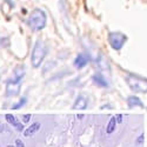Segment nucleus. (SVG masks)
I'll list each match as a JSON object with an SVG mask.
<instances>
[{
	"label": "nucleus",
	"mask_w": 147,
	"mask_h": 147,
	"mask_svg": "<svg viewBox=\"0 0 147 147\" xmlns=\"http://www.w3.org/2000/svg\"><path fill=\"white\" fill-rule=\"evenodd\" d=\"M127 104L129 107H136V106H140V107H144V104L140 101V99L138 96H128V99H127Z\"/></svg>",
	"instance_id": "obj_10"
},
{
	"label": "nucleus",
	"mask_w": 147,
	"mask_h": 147,
	"mask_svg": "<svg viewBox=\"0 0 147 147\" xmlns=\"http://www.w3.org/2000/svg\"><path fill=\"white\" fill-rule=\"evenodd\" d=\"M92 80H93L96 85L101 86V87H108V82L106 81V79L102 77V74H100V73H96V74H94V76L92 77Z\"/></svg>",
	"instance_id": "obj_9"
},
{
	"label": "nucleus",
	"mask_w": 147,
	"mask_h": 147,
	"mask_svg": "<svg viewBox=\"0 0 147 147\" xmlns=\"http://www.w3.org/2000/svg\"><path fill=\"white\" fill-rule=\"evenodd\" d=\"M46 22H47V16L40 8L33 9L27 19V25L32 31H41L42 28H45Z\"/></svg>",
	"instance_id": "obj_1"
},
{
	"label": "nucleus",
	"mask_w": 147,
	"mask_h": 147,
	"mask_svg": "<svg viewBox=\"0 0 147 147\" xmlns=\"http://www.w3.org/2000/svg\"><path fill=\"white\" fill-rule=\"evenodd\" d=\"M14 127H16V129H17V131H19V132H24V131H25V129H24V126H22V124H21L20 121H18V122H17Z\"/></svg>",
	"instance_id": "obj_14"
},
{
	"label": "nucleus",
	"mask_w": 147,
	"mask_h": 147,
	"mask_svg": "<svg viewBox=\"0 0 147 147\" xmlns=\"http://www.w3.org/2000/svg\"><path fill=\"white\" fill-rule=\"evenodd\" d=\"M127 40V36L124 33L120 32H111L108 34V42L111 45V47L115 51H120L122 46L125 45Z\"/></svg>",
	"instance_id": "obj_4"
},
{
	"label": "nucleus",
	"mask_w": 147,
	"mask_h": 147,
	"mask_svg": "<svg viewBox=\"0 0 147 147\" xmlns=\"http://www.w3.org/2000/svg\"><path fill=\"white\" fill-rule=\"evenodd\" d=\"M26 104V98H22V99L18 102V104H16L13 107H12V109H17V108H20L21 106H24V105H25Z\"/></svg>",
	"instance_id": "obj_13"
},
{
	"label": "nucleus",
	"mask_w": 147,
	"mask_h": 147,
	"mask_svg": "<svg viewBox=\"0 0 147 147\" xmlns=\"http://www.w3.org/2000/svg\"><path fill=\"white\" fill-rule=\"evenodd\" d=\"M6 147H16V146H13V145H7Z\"/></svg>",
	"instance_id": "obj_19"
},
{
	"label": "nucleus",
	"mask_w": 147,
	"mask_h": 147,
	"mask_svg": "<svg viewBox=\"0 0 147 147\" xmlns=\"http://www.w3.org/2000/svg\"><path fill=\"white\" fill-rule=\"evenodd\" d=\"M125 80L128 87L136 93H147V80L136 74H127Z\"/></svg>",
	"instance_id": "obj_2"
},
{
	"label": "nucleus",
	"mask_w": 147,
	"mask_h": 147,
	"mask_svg": "<svg viewBox=\"0 0 147 147\" xmlns=\"http://www.w3.org/2000/svg\"><path fill=\"white\" fill-rule=\"evenodd\" d=\"M88 106V100L85 95H78L74 104H73V109H86Z\"/></svg>",
	"instance_id": "obj_6"
},
{
	"label": "nucleus",
	"mask_w": 147,
	"mask_h": 147,
	"mask_svg": "<svg viewBox=\"0 0 147 147\" xmlns=\"http://www.w3.org/2000/svg\"><path fill=\"white\" fill-rule=\"evenodd\" d=\"M24 76H25V67L24 66H18L16 68V71H14V77L9 80L8 84H19Z\"/></svg>",
	"instance_id": "obj_8"
},
{
	"label": "nucleus",
	"mask_w": 147,
	"mask_h": 147,
	"mask_svg": "<svg viewBox=\"0 0 147 147\" xmlns=\"http://www.w3.org/2000/svg\"><path fill=\"white\" fill-rule=\"evenodd\" d=\"M88 61H90V58H88L87 54L79 53V54L76 57V59H74V66L80 69V68H82V67L86 66Z\"/></svg>",
	"instance_id": "obj_5"
},
{
	"label": "nucleus",
	"mask_w": 147,
	"mask_h": 147,
	"mask_svg": "<svg viewBox=\"0 0 147 147\" xmlns=\"http://www.w3.org/2000/svg\"><path fill=\"white\" fill-rule=\"evenodd\" d=\"M46 57V47L44 46V44L41 41H36L32 53H31V63L33 67H40V65L42 64V61Z\"/></svg>",
	"instance_id": "obj_3"
},
{
	"label": "nucleus",
	"mask_w": 147,
	"mask_h": 147,
	"mask_svg": "<svg viewBox=\"0 0 147 147\" xmlns=\"http://www.w3.org/2000/svg\"><path fill=\"white\" fill-rule=\"evenodd\" d=\"M16 147H25V144H24L20 139H17L16 140Z\"/></svg>",
	"instance_id": "obj_16"
},
{
	"label": "nucleus",
	"mask_w": 147,
	"mask_h": 147,
	"mask_svg": "<svg viewBox=\"0 0 147 147\" xmlns=\"http://www.w3.org/2000/svg\"><path fill=\"white\" fill-rule=\"evenodd\" d=\"M114 118H115V120H117L118 124H121V122H122V115H121V114H117Z\"/></svg>",
	"instance_id": "obj_17"
},
{
	"label": "nucleus",
	"mask_w": 147,
	"mask_h": 147,
	"mask_svg": "<svg viewBox=\"0 0 147 147\" xmlns=\"http://www.w3.org/2000/svg\"><path fill=\"white\" fill-rule=\"evenodd\" d=\"M5 119H6V121L8 122V124H11L12 126H16V124L19 121L13 114H9V113H7V114L5 115Z\"/></svg>",
	"instance_id": "obj_12"
},
{
	"label": "nucleus",
	"mask_w": 147,
	"mask_h": 147,
	"mask_svg": "<svg viewBox=\"0 0 147 147\" xmlns=\"http://www.w3.org/2000/svg\"><path fill=\"white\" fill-rule=\"evenodd\" d=\"M31 118H32V114H24L22 115V121L24 122H30Z\"/></svg>",
	"instance_id": "obj_15"
},
{
	"label": "nucleus",
	"mask_w": 147,
	"mask_h": 147,
	"mask_svg": "<svg viewBox=\"0 0 147 147\" xmlns=\"http://www.w3.org/2000/svg\"><path fill=\"white\" fill-rule=\"evenodd\" d=\"M40 127H41V124L39 121H36V122H33L32 125H30L22 133H24V136H25L26 138H31V137H33L34 134L40 129Z\"/></svg>",
	"instance_id": "obj_7"
},
{
	"label": "nucleus",
	"mask_w": 147,
	"mask_h": 147,
	"mask_svg": "<svg viewBox=\"0 0 147 147\" xmlns=\"http://www.w3.org/2000/svg\"><path fill=\"white\" fill-rule=\"evenodd\" d=\"M117 120H115V118L113 117V118H111V120L108 121V125H107V127H106V133L107 134H111V133H113L114 131H115V126H117Z\"/></svg>",
	"instance_id": "obj_11"
},
{
	"label": "nucleus",
	"mask_w": 147,
	"mask_h": 147,
	"mask_svg": "<svg viewBox=\"0 0 147 147\" xmlns=\"http://www.w3.org/2000/svg\"><path fill=\"white\" fill-rule=\"evenodd\" d=\"M0 132H3V126H1V124H0Z\"/></svg>",
	"instance_id": "obj_18"
}]
</instances>
